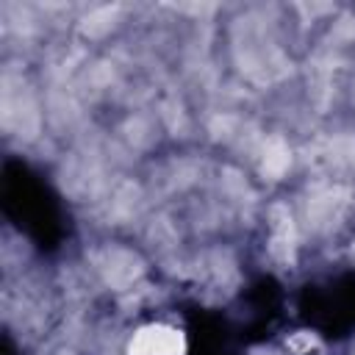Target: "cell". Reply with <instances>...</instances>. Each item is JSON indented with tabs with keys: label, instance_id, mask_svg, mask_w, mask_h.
I'll return each instance as SVG.
<instances>
[{
	"label": "cell",
	"instance_id": "cell-1",
	"mask_svg": "<svg viewBox=\"0 0 355 355\" xmlns=\"http://www.w3.org/2000/svg\"><path fill=\"white\" fill-rule=\"evenodd\" d=\"M130 355H183L186 338L178 327L169 324H147L133 333L130 338Z\"/></svg>",
	"mask_w": 355,
	"mask_h": 355
}]
</instances>
